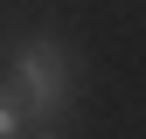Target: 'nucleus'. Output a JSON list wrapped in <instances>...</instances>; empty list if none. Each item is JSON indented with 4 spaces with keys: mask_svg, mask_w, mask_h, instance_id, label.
<instances>
[{
    "mask_svg": "<svg viewBox=\"0 0 146 139\" xmlns=\"http://www.w3.org/2000/svg\"><path fill=\"white\" fill-rule=\"evenodd\" d=\"M7 83L21 91L35 125H56L70 104H77V56H70V42H56V35H21L7 49Z\"/></svg>",
    "mask_w": 146,
    "mask_h": 139,
    "instance_id": "obj_1",
    "label": "nucleus"
},
{
    "mask_svg": "<svg viewBox=\"0 0 146 139\" xmlns=\"http://www.w3.org/2000/svg\"><path fill=\"white\" fill-rule=\"evenodd\" d=\"M21 125H35V118H28V104H21V91H14V83L0 77V139H28Z\"/></svg>",
    "mask_w": 146,
    "mask_h": 139,
    "instance_id": "obj_2",
    "label": "nucleus"
},
{
    "mask_svg": "<svg viewBox=\"0 0 146 139\" xmlns=\"http://www.w3.org/2000/svg\"><path fill=\"white\" fill-rule=\"evenodd\" d=\"M35 139H63V132H35Z\"/></svg>",
    "mask_w": 146,
    "mask_h": 139,
    "instance_id": "obj_3",
    "label": "nucleus"
}]
</instances>
